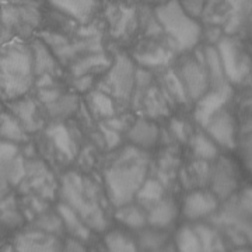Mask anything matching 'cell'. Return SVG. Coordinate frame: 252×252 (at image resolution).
I'll use <instances>...</instances> for the list:
<instances>
[{
    "label": "cell",
    "instance_id": "21",
    "mask_svg": "<svg viewBox=\"0 0 252 252\" xmlns=\"http://www.w3.org/2000/svg\"><path fill=\"white\" fill-rule=\"evenodd\" d=\"M162 189L161 185L154 180H146L143 182V185L140 187V189L136 193V198L139 200H142L143 203H157L161 199Z\"/></svg>",
    "mask_w": 252,
    "mask_h": 252
},
{
    "label": "cell",
    "instance_id": "15",
    "mask_svg": "<svg viewBox=\"0 0 252 252\" xmlns=\"http://www.w3.org/2000/svg\"><path fill=\"white\" fill-rule=\"evenodd\" d=\"M58 213H59V217L62 220V224H64V227L72 233L76 238L79 240H87L90 237V228L89 225L86 224L80 217L77 216L76 212H73L70 207L67 205H59L58 206Z\"/></svg>",
    "mask_w": 252,
    "mask_h": 252
},
{
    "label": "cell",
    "instance_id": "26",
    "mask_svg": "<svg viewBox=\"0 0 252 252\" xmlns=\"http://www.w3.org/2000/svg\"><path fill=\"white\" fill-rule=\"evenodd\" d=\"M51 136H52L55 143L58 144V147L61 149V152H63L66 156L70 157L73 154V147L72 140L67 135V130L62 126H55L54 129L51 130Z\"/></svg>",
    "mask_w": 252,
    "mask_h": 252
},
{
    "label": "cell",
    "instance_id": "5",
    "mask_svg": "<svg viewBox=\"0 0 252 252\" xmlns=\"http://www.w3.org/2000/svg\"><path fill=\"white\" fill-rule=\"evenodd\" d=\"M133 86L135 66L127 56L119 55L101 83L99 91H102L111 98L129 99Z\"/></svg>",
    "mask_w": 252,
    "mask_h": 252
},
{
    "label": "cell",
    "instance_id": "24",
    "mask_svg": "<svg viewBox=\"0 0 252 252\" xmlns=\"http://www.w3.org/2000/svg\"><path fill=\"white\" fill-rule=\"evenodd\" d=\"M105 66L108 64V59L104 55H94L90 58L83 59L77 64H74L73 67V73L79 77V76H84L87 72H90L93 67H98V66Z\"/></svg>",
    "mask_w": 252,
    "mask_h": 252
},
{
    "label": "cell",
    "instance_id": "30",
    "mask_svg": "<svg viewBox=\"0 0 252 252\" xmlns=\"http://www.w3.org/2000/svg\"><path fill=\"white\" fill-rule=\"evenodd\" d=\"M104 133L107 136V140H108V143L111 147H114V146H117V144L119 143V135L117 133V130L104 127Z\"/></svg>",
    "mask_w": 252,
    "mask_h": 252
},
{
    "label": "cell",
    "instance_id": "8",
    "mask_svg": "<svg viewBox=\"0 0 252 252\" xmlns=\"http://www.w3.org/2000/svg\"><path fill=\"white\" fill-rule=\"evenodd\" d=\"M205 127L209 137L219 146H223L227 149H231L235 146V122L224 108L220 109L210 118Z\"/></svg>",
    "mask_w": 252,
    "mask_h": 252
},
{
    "label": "cell",
    "instance_id": "4",
    "mask_svg": "<svg viewBox=\"0 0 252 252\" xmlns=\"http://www.w3.org/2000/svg\"><path fill=\"white\" fill-rule=\"evenodd\" d=\"M157 18L177 51H189L199 42L202 28L178 0H170L160 6L157 9Z\"/></svg>",
    "mask_w": 252,
    "mask_h": 252
},
{
    "label": "cell",
    "instance_id": "29",
    "mask_svg": "<svg viewBox=\"0 0 252 252\" xmlns=\"http://www.w3.org/2000/svg\"><path fill=\"white\" fill-rule=\"evenodd\" d=\"M59 252H86V248L76 240H67L64 247Z\"/></svg>",
    "mask_w": 252,
    "mask_h": 252
},
{
    "label": "cell",
    "instance_id": "11",
    "mask_svg": "<svg viewBox=\"0 0 252 252\" xmlns=\"http://www.w3.org/2000/svg\"><path fill=\"white\" fill-rule=\"evenodd\" d=\"M55 9L79 21H87L97 9V0H49Z\"/></svg>",
    "mask_w": 252,
    "mask_h": 252
},
{
    "label": "cell",
    "instance_id": "10",
    "mask_svg": "<svg viewBox=\"0 0 252 252\" xmlns=\"http://www.w3.org/2000/svg\"><path fill=\"white\" fill-rule=\"evenodd\" d=\"M217 209V196L206 190H195L189 195L184 205V215L189 220H198L209 216Z\"/></svg>",
    "mask_w": 252,
    "mask_h": 252
},
{
    "label": "cell",
    "instance_id": "32",
    "mask_svg": "<svg viewBox=\"0 0 252 252\" xmlns=\"http://www.w3.org/2000/svg\"><path fill=\"white\" fill-rule=\"evenodd\" d=\"M237 252H248V251H244V250H241V251H237Z\"/></svg>",
    "mask_w": 252,
    "mask_h": 252
},
{
    "label": "cell",
    "instance_id": "33",
    "mask_svg": "<svg viewBox=\"0 0 252 252\" xmlns=\"http://www.w3.org/2000/svg\"><path fill=\"white\" fill-rule=\"evenodd\" d=\"M0 30H1V23H0Z\"/></svg>",
    "mask_w": 252,
    "mask_h": 252
},
{
    "label": "cell",
    "instance_id": "27",
    "mask_svg": "<svg viewBox=\"0 0 252 252\" xmlns=\"http://www.w3.org/2000/svg\"><path fill=\"white\" fill-rule=\"evenodd\" d=\"M165 235L161 233H156V231H147L142 235V245L144 248H149V250H156L158 247H161L165 243Z\"/></svg>",
    "mask_w": 252,
    "mask_h": 252
},
{
    "label": "cell",
    "instance_id": "2",
    "mask_svg": "<svg viewBox=\"0 0 252 252\" xmlns=\"http://www.w3.org/2000/svg\"><path fill=\"white\" fill-rule=\"evenodd\" d=\"M35 77L32 49L20 41L0 46V97L7 101L23 98Z\"/></svg>",
    "mask_w": 252,
    "mask_h": 252
},
{
    "label": "cell",
    "instance_id": "14",
    "mask_svg": "<svg viewBox=\"0 0 252 252\" xmlns=\"http://www.w3.org/2000/svg\"><path fill=\"white\" fill-rule=\"evenodd\" d=\"M11 108H13V117L21 124L26 132H32L38 127L35 115L36 107L31 99H14Z\"/></svg>",
    "mask_w": 252,
    "mask_h": 252
},
{
    "label": "cell",
    "instance_id": "23",
    "mask_svg": "<svg viewBox=\"0 0 252 252\" xmlns=\"http://www.w3.org/2000/svg\"><path fill=\"white\" fill-rule=\"evenodd\" d=\"M32 55H34V69H35V74L36 73H45L46 74L48 72L54 70V59L49 55L46 48H44L42 45H39L38 48L35 46V49H32Z\"/></svg>",
    "mask_w": 252,
    "mask_h": 252
},
{
    "label": "cell",
    "instance_id": "28",
    "mask_svg": "<svg viewBox=\"0 0 252 252\" xmlns=\"http://www.w3.org/2000/svg\"><path fill=\"white\" fill-rule=\"evenodd\" d=\"M36 225L42 230V231H45V233H56L58 230H61V225H62V220H61V217H55V216H45L42 217Z\"/></svg>",
    "mask_w": 252,
    "mask_h": 252
},
{
    "label": "cell",
    "instance_id": "3",
    "mask_svg": "<svg viewBox=\"0 0 252 252\" xmlns=\"http://www.w3.org/2000/svg\"><path fill=\"white\" fill-rule=\"evenodd\" d=\"M62 196L64 205L77 213L81 220L95 230H104L107 221L101 210L95 185L77 172H67L62 180Z\"/></svg>",
    "mask_w": 252,
    "mask_h": 252
},
{
    "label": "cell",
    "instance_id": "25",
    "mask_svg": "<svg viewBox=\"0 0 252 252\" xmlns=\"http://www.w3.org/2000/svg\"><path fill=\"white\" fill-rule=\"evenodd\" d=\"M49 109L55 117H62V115H67L70 114L74 107H76V99L74 97H56V98L49 102Z\"/></svg>",
    "mask_w": 252,
    "mask_h": 252
},
{
    "label": "cell",
    "instance_id": "22",
    "mask_svg": "<svg viewBox=\"0 0 252 252\" xmlns=\"http://www.w3.org/2000/svg\"><path fill=\"white\" fill-rule=\"evenodd\" d=\"M90 105L94 109V112H97L102 117H111L114 114V104L112 98L108 97L107 94H104L102 91H95L90 95Z\"/></svg>",
    "mask_w": 252,
    "mask_h": 252
},
{
    "label": "cell",
    "instance_id": "6",
    "mask_svg": "<svg viewBox=\"0 0 252 252\" xmlns=\"http://www.w3.org/2000/svg\"><path fill=\"white\" fill-rule=\"evenodd\" d=\"M216 51L225 79L230 83H240L250 72V62L240 46L235 41L223 39Z\"/></svg>",
    "mask_w": 252,
    "mask_h": 252
},
{
    "label": "cell",
    "instance_id": "9",
    "mask_svg": "<svg viewBox=\"0 0 252 252\" xmlns=\"http://www.w3.org/2000/svg\"><path fill=\"white\" fill-rule=\"evenodd\" d=\"M17 252H59L61 247L58 240L51 233L28 231L23 233L16 240Z\"/></svg>",
    "mask_w": 252,
    "mask_h": 252
},
{
    "label": "cell",
    "instance_id": "20",
    "mask_svg": "<svg viewBox=\"0 0 252 252\" xmlns=\"http://www.w3.org/2000/svg\"><path fill=\"white\" fill-rule=\"evenodd\" d=\"M193 152L195 156L199 158H203V160H212V158H216L217 154H219V149H217V144L205 135H196L193 137Z\"/></svg>",
    "mask_w": 252,
    "mask_h": 252
},
{
    "label": "cell",
    "instance_id": "13",
    "mask_svg": "<svg viewBox=\"0 0 252 252\" xmlns=\"http://www.w3.org/2000/svg\"><path fill=\"white\" fill-rule=\"evenodd\" d=\"M129 140L139 149L153 147L158 140V127L149 119H140L130 127Z\"/></svg>",
    "mask_w": 252,
    "mask_h": 252
},
{
    "label": "cell",
    "instance_id": "1",
    "mask_svg": "<svg viewBox=\"0 0 252 252\" xmlns=\"http://www.w3.org/2000/svg\"><path fill=\"white\" fill-rule=\"evenodd\" d=\"M149 158L139 147H126L105 171V185L111 202L117 207L129 205L146 181Z\"/></svg>",
    "mask_w": 252,
    "mask_h": 252
},
{
    "label": "cell",
    "instance_id": "31",
    "mask_svg": "<svg viewBox=\"0 0 252 252\" xmlns=\"http://www.w3.org/2000/svg\"><path fill=\"white\" fill-rule=\"evenodd\" d=\"M152 252H177V250L174 247H171V245H161V247L156 248Z\"/></svg>",
    "mask_w": 252,
    "mask_h": 252
},
{
    "label": "cell",
    "instance_id": "17",
    "mask_svg": "<svg viewBox=\"0 0 252 252\" xmlns=\"http://www.w3.org/2000/svg\"><path fill=\"white\" fill-rule=\"evenodd\" d=\"M27 139L26 130L16 118L10 114L0 118V140L17 144Z\"/></svg>",
    "mask_w": 252,
    "mask_h": 252
},
{
    "label": "cell",
    "instance_id": "19",
    "mask_svg": "<svg viewBox=\"0 0 252 252\" xmlns=\"http://www.w3.org/2000/svg\"><path fill=\"white\" fill-rule=\"evenodd\" d=\"M117 219L132 228H140L147 221V217L144 216V213L139 207L129 206V205L121 206L117 213Z\"/></svg>",
    "mask_w": 252,
    "mask_h": 252
},
{
    "label": "cell",
    "instance_id": "16",
    "mask_svg": "<svg viewBox=\"0 0 252 252\" xmlns=\"http://www.w3.org/2000/svg\"><path fill=\"white\" fill-rule=\"evenodd\" d=\"M175 216H177V207L174 205V202L168 199H160L150 210L147 221L154 227L164 228L171 224Z\"/></svg>",
    "mask_w": 252,
    "mask_h": 252
},
{
    "label": "cell",
    "instance_id": "18",
    "mask_svg": "<svg viewBox=\"0 0 252 252\" xmlns=\"http://www.w3.org/2000/svg\"><path fill=\"white\" fill-rule=\"evenodd\" d=\"M177 252H205L196 230L182 227L177 235Z\"/></svg>",
    "mask_w": 252,
    "mask_h": 252
},
{
    "label": "cell",
    "instance_id": "7",
    "mask_svg": "<svg viewBox=\"0 0 252 252\" xmlns=\"http://www.w3.org/2000/svg\"><path fill=\"white\" fill-rule=\"evenodd\" d=\"M185 95L192 101H198L209 89V70H207L206 59L202 62L188 61L178 74Z\"/></svg>",
    "mask_w": 252,
    "mask_h": 252
},
{
    "label": "cell",
    "instance_id": "12",
    "mask_svg": "<svg viewBox=\"0 0 252 252\" xmlns=\"http://www.w3.org/2000/svg\"><path fill=\"white\" fill-rule=\"evenodd\" d=\"M212 185H213V192L217 198H227L231 195V192L237 187L234 174L231 170V164L221 158L217 162L215 172L212 175Z\"/></svg>",
    "mask_w": 252,
    "mask_h": 252
}]
</instances>
